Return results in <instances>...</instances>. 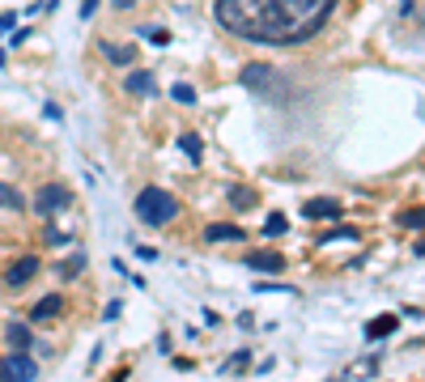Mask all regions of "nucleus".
Here are the masks:
<instances>
[{"instance_id":"nucleus-1","label":"nucleus","mask_w":425,"mask_h":382,"mask_svg":"<svg viewBox=\"0 0 425 382\" xmlns=\"http://www.w3.org/2000/svg\"><path fill=\"white\" fill-rule=\"evenodd\" d=\"M340 0H217V26L259 47H298L332 22Z\"/></svg>"},{"instance_id":"nucleus-2","label":"nucleus","mask_w":425,"mask_h":382,"mask_svg":"<svg viewBox=\"0 0 425 382\" xmlns=\"http://www.w3.org/2000/svg\"><path fill=\"white\" fill-rule=\"evenodd\" d=\"M132 208H136V221H145V226H171L179 216V200L166 187H141Z\"/></svg>"},{"instance_id":"nucleus-3","label":"nucleus","mask_w":425,"mask_h":382,"mask_svg":"<svg viewBox=\"0 0 425 382\" xmlns=\"http://www.w3.org/2000/svg\"><path fill=\"white\" fill-rule=\"evenodd\" d=\"M238 81H243L247 89H255V94H264V98H273V94H277L281 102L289 98V89L281 85V77H277V68H268V64H247V68L238 73Z\"/></svg>"},{"instance_id":"nucleus-4","label":"nucleus","mask_w":425,"mask_h":382,"mask_svg":"<svg viewBox=\"0 0 425 382\" xmlns=\"http://www.w3.org/2000/svg\"><path fill=\"white\" fill-rule=\"evenodd\" d=\"M64 208H73V191H69L64 183H47V187H38V196H34V212L43 216V221H51V216L64 212Z\"/></svg>"},{"instance_id":"nucleus-5","label":"nucleus","mask_w":425,"mask_h":382,"mask_svg":"<svg viewBox=\"0 0 425 382\" xmlns=\"http://www.w3.org/2000/svg\"><path fill=\"white\" fill-rule=\"evenodd\" d=\"M0 378L5 382H34L38 365H34V357H26V348H13L9 357H0Z\"/></svg>"},{"instance_id":"nucleus-6","label":"nucleus","mask_w":425,"mask_h":382,"mask_svg":"<svg viewBox=\"0 0 425 382\" xmlns=\"http://www.w3.org/2000/svg\"><path fill=\"white\" fill-rule=\"evenodd\" d=\"M34 277H38V255H22V259H13L5 267V285L9 289H26Z\"/></svg>"},{"instance_id":"nucleus-7","label":"nucleus","mask_w":425,"mask_h":382,"mask_svg":"<svg viewBox=\"0 0 425 382\" xmlns=\"http://www.w3.org/2000/svg\"><path fill=\"white\" fill-rule=\"evenodd\" d=\"M340 200H328V196H315V200H306L302 204V216L306 221H340Z\"/></svg>"},{"instance_id":"nucleus-8","label":"nucleus","mask_w":425,"mask_h":382,"mask_svg":"<svg viewBox=\"0 0 425 382\" xmlns=\"http://www.w3.org/2000/svg\"><path fill=\"white\" fill-rule=\"evenodd\" d=\"M98 51H102V60H111V64H120V68H128L132 60H136V47H128V43H98Z\"/></svg>"},{"instance_id":"nucleus-9","label":"nucleus","mask_w":425,"mask_h":382,"mask_svg":"<svg viewBox=\"0 0 425 382\" xmlns=\"http://www.w3.org/2000/svg\"><path fill=\"white\" fill-rule=\"evenodd\" d=\"M60 310H64L60 293H47V297H38V302L30 306V323H47V318H56Z\"/></svg>"},{"instance_id":"nucleus-10","label":"nucleus","mask_w":425,"mask_h":382,"mask_svg":"<svg viewBox=\"0 0 425 382\" xmlns=\"http://www.w3.org/2000/svg\"><path fill=\"white\" fill-rule=\"evenodd\" d=\"M204 242H247V234L230 221H217V226H204Z\"/></svg>"},{"instance_id":"nucleus-11","label":"nucleus","mask_w":425,"mask_h":382,"mask_svg":"<svg viewBox=\"0 0 425 382\" xmlns=\"http://www.w3.org/2000/svg\"><path fill=\"white\" fill-rule=\"evenodd\" d=\"M247 267H255V272H285V259L277 251H251L247 255Z\"/></svg>"},{"instance_id":"nucleus-12","label":"nucleus","mask_w":425,"mask_h":382,"mask_svg":"<svg viewBox=\"0 0 425 382\" xmlns=\"http://www.w3.org/2000/svg\"><path fill=\"white\" fill-rule=\"evenodd\" d=\"M5 340H9V348H30V344H34L30 323H17V318H13V323L5 327Z\"/></svg>"},{"instance_id":"nucleus-13","label":"nucleus","mask_w":425,"mask_h":382,"mask_svg":"<svg viewBox=\"0 0 425 382\" xmlns=\"http://www.w3.org/2000/svg\"><path fill=\"white\" fill-rule=\"evenodd\" d=\"M128 94H141V98H153L157 94V81H153V73H128Z\"/></svg>"},{"instance_id":"nucleus-14","label":"nucleus","mask_w":425,"mask_h":382,"mask_svg":"<svg viewBox=\"0 0 425 382\" xmlns=\"http://www.w3.org/2000/svg\"><path fill=\"white\" fill-rule=\"evenodd\" d=\"M396 327H400V323H396V314H383V318H375V323L366 327V336H370V340H387V336L396 332Z\"/></svg>"},{"instance_id":"nucleus-15","label":"nucleus","mask_w":425,"mask_h":382,"mask_svg":"<svg viewBox=\"0 0 425 382\" xmlns=\"http://www.w3.org/2000/svg\"><path fill=\"white\" fill-rule=\"evenodd\" d=\"M179 149H183V153H187V157L196 161V166H200V161H204V145H200V136L183 132V136H179Z\"/></svg>"},{"instance_id":"nucleus-16","label":"nucleus","mask_w":425,"mask_h":382,"mask_svg":"<svg viewBox=\"0 0 425 382\" xmlns=\"http://www.w3.org/2000/svg\"><path fill=\"white\" fill-rule=\"evenodd\" d=\"M0 208H9V212H22V208H26L22 191H13L9 183H0Z\"/></svg>"},{"instance_id":"nucleus-17","label":"nucleus","mask_w":425,"mask_h":382,"mask_svg":"<svg viewBox=\"0 0 425 382\" xmlns=\"http://www.w3.org/2000/svg\"><path fill=\"white\" fill-rule=\"evenodd\" d=\"M396 221H400L404 230H425V208H404Z\"/></svg>"},{"instance_id":"nucleus-18","label":"nucleus","mask_w":425,"mask_h":382,"mask_svg":"<svg viewBox=\"0 0 425 382\" xmlns=\"http://www.w3.org/2000/svg\"><path fill=\"white\" fill-rule=\"evenodd\" d=\"M285 230H289V221H285L281 212H273L268 221H264V234H268V238H277V234H285Z\"/></svg>"},{"instance_id":"nucleus-19","label":"nucleus","mask_w":425,"mask_h":382,"mask_svg":"<svg viewBox=\"0 0 425 382\" xmlns=\"http://www.w3.org/2000/svg\"><path fill=\"white\" fill-rule=\"evenodd\" d=\"M230 204H234V208H238V204L251 208V204H255V191H251V187H230Z\"/></svg>"},{"instance_id":"nucleus-20","label":"nucleus","mask_w":425,"mask_h":382,"mask_svg":"<svg viewBox=\"0 0 425 382\" xmlns=\"http://www.w3.org/2000/svg\"><path fill=\"white\" fill-rule=\"evenodd\" d=\"M171 98H175V102H187V106H192V102H196V89L179 81V85H171Z\"/></svg>"},{"instance_id":"nucleus-21","label":"nucleus","mask_w":425,"mask_h":382,"mask_svg":"<svg viewBox=\"0 0 425 382\" xmlns=\"http://www.w3.org/2000/svg\"><path fill=\"white\" fill-rule=\"evenodd\" d=\"M247 361H251V353H234V357L222 365V374H230V369H247Z\"/></svg>"},{"instance_id":"nucleus-22","label":"nucleus","mask_w":425,"mask_h":382,"mask_svg":"<svg viewBox=\"0 0 425 382\" xmlns=\"http://www.w3.org/2000/svg\"><path fill=\"white\" fill-rule=\"evenodd\" d=\"M81 263H85L81 255H77L73 263H60V277H64V281H69V277H77V272H81Z\"/></svg>"},{"instance_id":"nucleus-23","label":"nucleus","mask_w":425,"mask_h":382,"mask_svg":"<svg viewBox=\"0 0 425 382\" xmlns=\"http://www.w3.org/2000/svg\"><path fill=\"white\" fill-rule=\"evenodd\" d=\"M98 5H102V0H81V17H94V13H98Z\"/></svg>"},{"instance_id":"nucleus-24","label":"nucleus","mask_w":425,"mask_h":382,"mask_svg":"<svg viewBox=\"0 0 425 382\" xmlns=\"http://www.w3.org/2000/svg\"><path fill=\"white\" fill-rule=\"evenodd\" d=\"M13 22H17L13 13H0V34H9V30H13Z\"/></svg>"},{"instance_id":"nucleus-25","label":"nucleus","mask_w":425,"mask_h":382,"mask_svg":"<svg viewBox=\"0 0 425 382\" xmlns=\"http://www.w3.org/2000/svg\"><path fill=\"white\" fill-rule=\"evenodd\" d=\"M149 38H153L157 47H166V43H171V34H166V30H149Z\"/></svg>"},{"instance_id":"nucleus-26","label":"nucleus","mask_w":425,"mask_h":382,"mask_svg":"<svg viewBox=\"0 0 425 382\" xmlns=\"http://www.w3.org/2000/svg\"><path fill=\"white\" fill-rule=\"evenodd\" d=\"M136 5V0H115V9H132Z\"/></svg>"},{"instance_id":"nucleus-27","label":"nucleus","mask_w":425,"mask_h":382,"mask_svg":"<svg viewBox=\"0 0 425 382\" xmlns=\"http://www.w3.org/2000/svg\"><path fill=\"white\" fill-rule=\"evenodd\" d=\"M417 255H425V238H421V242H417Z\"/></svg>"}]
</instances>
